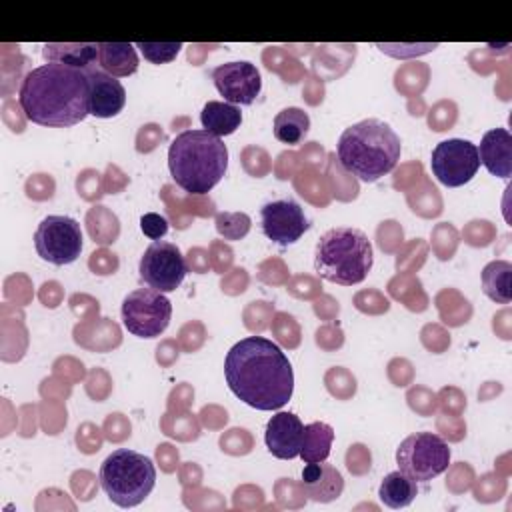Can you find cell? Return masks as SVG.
I'll list each match as a JSON object with an SVG mask.
<instances>
[{
  "instance_id": "1",
  "label": "cell",
  "mask_w": 512,
  "mask_h": 512,
  "mask_svg": "<svg viewBox=\"0 0 512 512\" xmlns=\"http://www.w3.org/2000/svg\"><path fill=\"white\" fill-rule=\"evenodd\" d=\"M224 378L232 394L256 410H278L294 392L288 356L264 336H246L228 350Z\"/></svg>"
},
{
  "instance_id": "2",
  "label": "cell",
  "mask_w": 512,
  "mask_h": 512,
  "mask_svg": "<svg viewBox=\"0 0 512 512\" xmlns=\"http://www.w3.org/2000/svg\"><path fill=\"white\" fill-rule=\"evenodd\" d=\"M18 102L28 120L48 128H68L90 114V84L80 68L58 62L30 70L20 86Z\"/></svg>"
},
{
  "instance_id": "3",
  "label": "cell",
  "mask_w": 512,
  "mask_h": 512,
  "mask_svg": "<svg viewBox=\"0 0 512 512\" xmlns=\"http://www.w3.org/2000/svg\"><path fill=\"white\" fill-rule=\"evenodd\" d=\"M400 152V136L378 118L348 126L336 146L342 168L362 182H376L390 174L400 160Z\"/></svg>"
},
{
  "instance_id": "4",
  "label": "cell",
  "mask_w": 512,
  "mask_h": 512,
  "mask_svg": "<svg viewBox=\"0 0 512 512\" xmlns=\"http://www.w3.org/2000/svg\"><path fill=\"white\" fill-rule=\"evenodd\" d=\"M168 168L184 192L200 196L210 192L226 174L228 148L206 130H184L168 148Z\"/></svg>"
},
{
  "instance_id": "5",
  "label": "cell",
  "mask_w": 512,
  "mask_h": 512,
  "mask_svg": "<svg viewBox=\"0 0 512 512\" xmlns=\"http://www.w3.org/2000/svg\"><path fill=\"white\" fill-rule=\"evenodd\" d=\"M372 244L368 236L352 226H336L326 230L314 252V268L320 278L352 286L360 284L372 268Z\"/></svg>"
},
{
  "instance_id": "6",
  "label": "cell",
  "mask_w": 512,
  "mask_h": 512,
  "mask_svg": "<svg viewBox=\"0 0 512 512\" xmlns=\"http://www.w3.org/2000/svg\"><path fill=\"white\" fill-rule=\"evenodd\" d=\"M98 480L110 502L120 508H134L152 492L156 468L148 456L118 448L102 462Z\"/></svg>"
},
{
  "instance_id": "7",
  "label": "cell",
  "mask_w": 512,
  "mask_h": 512,
  "mask_svg": "<svg viewBox=\"0 0 512 512\" xmlns=\"http://www.w3.org/2000/svg\"><path fill=\"white\" fill-rule=\"evenodd\" d=\"M396 462L414 482H428L448 470L450 448L434 432H416L400 442L396 448Z\"/></svg>"
},
{
  "instance_id": "8",
  "label": "cell",
  "mask_w": 512,
  "mask_h": 512,
  "mask_svg": "<svg viewBox=\"0 0 512 512\" xmlns=\"http://www.w3.org/2000/svg\"><path fill=\"white\" fill-rule=\"evenodd\" d=\"M122 324L124 328L138 338H156L160 336L172 316L170 300L154 288L132 290L122 302Z\"/></svg>"
},
{
  "instance_id": "9",
  "label": "cell",
  "mask_w": 512,
  "mask_h": 512,
  "mask_svg": "<svg viewBox=\"0 0 512 512\" xmlns=\"http://www.w3.org/2000/svg\"><path fill=\"white\" fill-rule=\"evenodd\" d=\"M34 246L38 256L54 266L72 264L82 252L80 224L70 216H46L34 232Z\"/></svg>"
},
{
  "instance_id": "10",
  "label": "cell",
  "mask_w": 512,
  "mask_h": 512,
  "mask_svg": "<svg viewBox=\"0 0 512 512\" xmlns=\"http://www.w3.org/2000/svg\"><path fill=\"white\" fill-rule=\"evenodd\" d=\"M430 166L438 182L448 188H458L470 182L480 168L478 146L462 138L442 140L432 150Z\"/></svg>"
},
{
  "instance_id": "11",
  "label": "cell",
  "mask_w": 512,
  "mask_h": 512,
  "mask_svg": "<svg viewBox=\"0 0 512 512\" xmlns=\"http://www.w3.org/2000/svg\"><path fill=\"white\" fill-rule=\"evenodd\" d=\"M138 272L146 286L164 294L176 290L182 284L188 266L176 244L166 240H154L144 250Z\"/></svg>"
},
{
  "instance_id": "12",
  "label": "cell",
  "mask_w": 512,
  "mask_h": 512,
  "mask_svg": "<svg viewBox=\"0 0 512 512\" xmlns=\"http://www.w3.org/2000/svg\"><path fill=\"white\" fill-rule=\"evenodd\" d=\"M262 232L268 240L288 246L300 240V236L310 228V220L302 206L292 198L270 200L260 208Z\"/></svg>"
},
{
  "instance_id": "13",
  "label": "cell",
  "mask_w": 512,
  "mask_h": 512,
  "mask_svg": "<svg viewBox=\"0 0 512 512\" xmlns=\"http://www.w3.org/2000/svg\"><path fill=\"white\" fill-rule=\"evenodd\" d=\"M212 80L224 102L228 104H252L260 90H262V78L258 68L248 60L238 62H226L212 70Z\"/></svg>"
},
{
  "instance_id": "14",
  "label": "cell",
  "mask_w": 512,
  "mask_h": 512,
  "mask_svg": "<svg viewBox=\"0 0 512 512\" xmlns=\"http://www.w3.org/2000/svg\"><path fill=\"white\" fill-rule=\"evenodd\" d=\"M302 434H304V424L296 414L276 412L266 424L264 442L272 456L280 460H292L300 454Z\"/></svg>"
},
{
  "instance_id": "15",
  "label": "cell",
  "mask_w": 512,
  "mask_h": 512,
  "mask_svg": "<svg viewBox=\"0 0 512 512\" xmlns=\"http://www.w3.org/2000/svg\"><path fill=\"white\" fill-rule=\"evenodd\" d=\"M90 84V114L96 118H112L126 104V90L118 78L100 68L84 70Z\"/></svg>"
},
{
  "instance_id": "16",
  "label": "cell",
  "mask_w": 512,
  "mask_h": 512,
  "mask_svg": "<svg viewBox=\"0 0 512 512\" xmlns=\"http://www.w3.org/2000/svg\"><path fill=\"white\" fill-rule=\"evenodd\" d=\"M480 164L498 178H510L512 174V134L506 128L488 130L478 148Z\"/></svg>"
},
{
  "instance_id": "17",
  "label": "cell",
  "mask_w": 512,
  "mask_h": 512,
  "mask_svg": "<svg viewBox=\"0 0 512 512\" xmlns=\"http://www.w3.org/2000/svg\"><path fill=\"white\" fill-rule=\"evenodd\" d=\"M302 488L314 502H332L342 494L344 480L332 464L310 462L302 470Z\"/></svg>"
},
{
  "instance_id": "18",
  "label": "cell",
  "mask_w": 512,
  "mask_h": 512,
  "mask_svg": "<svg viewBox=\"0 0 512 512\" xmlns=\"http://www.w3.org/2000/svg\"><path fill=\"white\" fill-rule=\"evenodd\" d=\"M100 70L114 78L130 76L138 70L136 46L130 42H100L98 44Z\"/></svg>"
},
{
  "instance_id": "19",
  "label": "cell",
  "mask_w": 512,
  "mask_h": 512,
  "mask_svg": "<svg viewBox=\"0 0 512 512\" xmlns=\"http://www.w3.org/2000/svg\"><path fill=\"white\" fill-rule=\"evenodd\" d=\"M202 128L214 136H228L236 132L242 122V112L238 106L218 100H208L200 112Z\"/></svg>"
},
{
  "instance_id": "20",
  "label": "cell",
  "mask_w": 512,
  "mask_h": 512,
  "mask_svg": "<svg viewBox=\"0 0 512 512\" xmlns=\"http://www.w3.org/2000/svg\"><path fill=\"white\" fill-rule=\"evenodd\" d=\"M42 54L48 62H58V64H66L72 68H80V70H88L90 64L98 58V44L92 42H72V44H44L42 46Z\"/></svg>"
},
{
  "instance_id": "21",
  "label": "cell",
  "mask_w": 512,
  "mask_h": 512,
  "mask_svg": "<svg viewBox=\"0 0 512 512\" xmlns=\"http://www.w3.org/2000/svg\"><path fill=\"white\" fill-rule=\"evenodd\" d=\"M310 130V116L296 106L282 108L274 116V138L282 144L296 146L304 140Z\"/></svg>"
},
{
  "instance_id": "22",
  "label": "cell",
  "mask_w": 512,
  "mask_h": 512,
  "mask_svg": "<svg viewBox=\"0 0 512 512\" xmlns=\"http://www.w3.org/2000/svg\"><path fill=\"white\" fill-rule=\"evenodd\" d=\"M418 494V486L416 482L406 476L402 470H394L390 474H386L380 482L378 488V496L384 502V506L398 510V508H406Z\"/></svg>"
},
{
  "instance_id": "23",
  "label": "cell",
  "mask_w": 512,
  "mask_h": 512,
  "mask_svg": "<svg viewBox=\"0 0 512 512\" xmlns=\"http://www.w3.org/2000/svg\"><path fill=\"white\" fill-rule=\"evenodd\" d=\"M334 440V430L326 422H310L304 426L302 434V446H300V458L310 462H322L330 456V446Z\"/></svg>"
},
{
  "instance_id": "24",
  "label": "cell",
  "mask_w": 512,
  "mask_h": 512,
  "mask_svg": "<svg viewBox=\"0 0 512 512\" xmlns=\"http://www.w3.org/2000/svg\"><path fill=\"white\" fill-rule=\"evenodd\" d=\"M510 276L512 266L506 260H494L482 270V290L488 298L500 304H508L512 298L510 292Z\"/></svg>"
},
{
  "instance_id": "25",
  "label": "cell",
  "mask_w": 512,
  "mask_h": 512,
  "mask_svg": "<svg viewBox=\"0 0 512 512\" xmlns=\"http://www.w3.org/2000/svg\"><path fill=\"white\" fill-rule=\"evenodd\" d=\"M136 48L142 52V56L152 64H166L172 62L182 44L180 42H138Z\"/></svg>"
},
{
  "instance_id": "26",
  "label": "cell",
  "mask_w": 512,
  "mask_h": 512,
  "mask_svg": "<svg viewBox=\"0 0 512 512\" xmlns=\"http://www.w3.org/2000/svg\"><path fill=\"white\" fill-rule=\"evenodd\" d=\"M140 230L150 240H160L168 232V220L156 212H148L140 218Z\"/></svg>"
}]
</instances>
